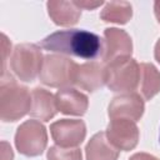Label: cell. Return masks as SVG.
I'll use <instances>...</instances> for the list:
<instances>
[{
    "label": "cell",
    "instance_id": "cell-7",
    "mask_svg": "<svg viewBox=\"0 0 160 160\" xmlns=\"http://www.w3.org/2000/svg\"><path fill=\"white\" fill-rule=\"evenodd\" d=\"M50 134L56 145L62 148H75L86 136V125L78 119H60L50 125Z\"/></svg>",
    "mask_w": 160,
    "mask_h": 160
},
{
    "label": "cell",
    "instance_id": "cell-24",
    "mask_svg": "<svg viewBox=\"0 0 160 160\" xmlns=\"http://www.w3.org/2000/svg\"><path fill=\"white\" fill-rule=\"evenodd\" d=\"M154 11H155V16H156V19L160 24V0L154 2Z\"/></svg>",
    "mask_w": 160,
    "mask_h": 160
},
{
    "label": "cell",
    "instance_id": "cell-6",
    "mask_svg": "<svg viewBox=\"0 0 160 160\" xmlns=\"http://www.w3.org/2000/svg\"><path fill=\"white\" fill-rule=\"evenodd\" d=\"M48 145V134L45 126L38 120H26L15 134V146L25 156H39Z\"/></svg>",
    "mask_w": 160,
    "mask_h": 160
},
{
    "label": "cell",
    "instance_id": "cell-10",
    "mask_svg": "<svg viewBox=\"0 0 160 160\" xmlns=\"http://www.w3.org/2000/svg\"><path fill=\"white\" fill-rule=\"evenodd\" d=\"M145 110L142 98L136 92H125L115 96L109 104L108 114L110 119H129L132 121L140 120Z\"/></svg>",
    "mask_w": 160,
    "mask_h": 160
},
{
    "label": "cell",
    "instance_id": "cell-2",
    "mask_svg": "<svg viewBox=\"0 0 160 160\" xmlns=\"http://www.w3.org/2000/svg\"><path fill=\"white\" fill-rule=\"evenodd\" d=\"M31 94L26 86L18 84L12 76L1 79L0 119L4 122L16 121L30 112Z\"/></svg>",
    "mask_w": 160,
    "mask_h": 160
},
{
    "label": "cell",
    "instance_id": "cell-23",
    "mask_svg": "<svg viewBox=\"0 0 160 160\" xmlns=\"http://www.w3.org/2000/svg\"><path fill=\"white\" fill-rule=\"evenodd\" d=\"M154 55H155V59H156V61L160 64V39H159V40L156 41V44H155Z\"/></svg>",
    "mask_w": 160,
    "mask_h": 160
},
{
    "label": "cell",
    "instance_id": "cell-22",
    "mask_svg": "<svg viewBox=\"0 0 160 160\" xmlns=\"http://www.w3.org/2000/svg\"><path fill=\"white\" fill-rule=\"evenodd\" d=\"M129 160H159V159L154 155L148 154V152H136Z\"/></svg>",
    "mask_w": 160,
    "mask_h": 160
},
{
    "label": "cell",
    "instance_id": "cell-16",
    "mask_svg": "<svg viewBox=\"0 0 160 160\" xmlns=\"http://www.w3.org/2000/svg\"><path fill=\"white\" fill-rule=\"evenodd\" d=\"M139 89L145 100H151L160 91V72L152 64H140Z\"/></svg>",
    "mask_w": 160,
    "mask_h": 160
},
{
    "label": "cell",
    "instance_id": "cell-14",
    "mask_svg": "<svg viewBox=\"0 0 160 160\" xmlns=\"http://www.w3.org/2000/svg\"><path fill=\"white\" fill-rule=\"evenodd\" d=\"M48 12L50 19L60 26L75 25L81 15V9L75 1H48Z\"/></svg>",
    "mask_w": 160,
    "mask_h": 160
},
{
    "label": "cell",
    "instance_id": "cell-9",
    "mask_svg": "<svg viewBox=\"0 0 160 160\" xmlns=\"http://www.w3.org/2000/svg\"><path fill=\"white\" fill-rule=\"evenodd\" d=\"M132 52V41L129 34L118 28H108L104 31L102 55L101 59L105 64L119 59L128 58Z\"/></svg>",
    "mask_w": 160,
    "mask_h": 160
},
{
    "label": "cell",
    "instance_id": "cell-11",
    "mask_svg": "<svg viewBox=\"0 0 160 160\" xmlns=\"http://www.w3.org/2000/svg\"><path fill=\"white\" fill-rule=\"evenodd\" d=\"M74 84L82 90L92 92L106 84V68L96 61L78 65Z\"/></svg>",
    "mask_w": 160,
    "mask_h": 160
},
{
    "label": "cell",
    "instance_id": "cell-1",
    "mask_svg": "<svg viewBox=\"0 0 160 160\" xmlns=\"http://www.w3.org/2000/svg\"><path fill=\"white\" fill-rule=\"evenodd\" d=\"M40 45L48 51L82 58L86 60L96 59L102 55L101 39L94 32L79 29L55 31L42 39Z\"/></svg>",
    "mask_w": 160,
    "mask_h": 160
},
{
    "label": "cell",
    "instance_id": "cell-4",
    "mask_svg": "<svg viewBox=\"0 0 160 160\" xmlns=\"http://www.w3.org/2000/svg\"><path fill=\"white\" fill-rule=\"evenodd\" d=\"M44 62L41 49L35 44H18L10 58V68L22 81L31 82L40 75Z\"/></svg>",
    "mask_w": 160,
    "mask_h": 160
},
{
    "label": "cell",
    "instance_id": "cell-18",
    "mask_svg": "<svg viewBox=\"0 0 160 160\" xmlns=\"http://www.w3.org/2000/svg\"><path fill=\"white\" fill-rule=\"evenodd\" d=\"M48 160H82V155L81 150L78 148L54 145L48 150Z\"/></svg>",
    "mask_w": 160,
    "mask_h": 160
},
{
    "label": "cell",
    "instance_id": "cell-21",
    "mask_svg": "<svg viewBox=\"0 0 160 160\" xmlns=\"http://www.w3.org/2000/svg\"><path fill=\"white\" fill-rule=\"evenodd\" d=\"M75 4L80 8V9H88V10H92L96 9L99 6H101L104 4V1H75Z\"/></svg>",
    "mask_w": 160,
    "mask_h": 160
},
{
    "label": "cell",
    "instance_id": "cell-15",
    "mask_svg": "<svg viewBox=\"0 0 160 160\" xmlns=\"http://www.w3.org/2000/svg\"><path fill=\"white\" fill-rule=\"evenodd\" d=\"M119 151L102 131L96 132L85 148L86 160H118Z\"/></svg>",
    "mask_w": 160,
    "mask_h": 160
},
{
    "label": "cell",
    "instance_id": "cell-12",
    "mask_svg": "<svg viewBox=\"0 0 160 160\" xmlns=\"http://www.w3.org/2000/svg\"><path fill=\"white\" fill-rule=\"evenodd\" d=\"M58 110L65 115L81 116L86 112L89 99L85 94L74 88H62L55 94Z\"/></svg>",
    "mask_w": 160,
    "mask_h": 160
},
{
    "label": "cell",
    "instance_id": "cell-5",
    "mask_svg": "<svg viewBox=\"0 0 160 160\" xmlns=\"http://www.w3.org/2000/svg\"><path fill=\"white\" fill-rule=\"evenodd\" d=\"M78 64L69 58L61 55L44 56L40 71V81L50 88H70L74 84Z\"/></svg>",
    "mask_w": 160,
    "mask_h": 160
},
{
    "label": "cell",
    "instance_id": "cell-3",
    "mask_svg": "<svg viewBox=\"0 0 160 160\" xmlns=\"http://www.w3.org/2000/svg\"><path fill=\"white\" fill-rule=\"evenodd\" d=\"M105 68L106 85L111 91L125 94L139 88L140 65L130 56L115 59Z\"/></svg>",
    "mask_w": 160,
    "mask_h": 160
},
{
    "label": "cell",
    "instance_id": "cell-8",
    "mask_svg": "<svg viewBox=\"0 0 160 160\" xmlns=\"http://www.w3.org/2000/svg\"><path fill=\"white\" fill-rule=\"evenodd\" d=\"M105 134L118 150L130 151L139 142V129L129 119H111Z\"/></svg>",
    "mask_w": 160,
    "mask_h": 160
},
{
    "label": "cell",
    "instance_id": "cell-20",
    "mask_svg": "<svg viewBox=\"0 0 160 160\" xmlns=\"http://www.w3.org/2000/svg\"><path fill=\"white\" fill-rule=\"evenodd\" d=\"M14 152L6 141H1V160H12Z\"/></svg>",
    "mask_w": 160,
    "mask_h": 160
},
{
    "label": "cell",
    "instance_id": "cell-13",
    "mask_svg": "<svg viewBox=\"0 0 160 160\" xmlns=\"http://www.w3.org/2000/svg\"><path fill=\"white\" fill-rule=\"evenodd\" d=\"M58 111L56 99L50 91L42 88H35L31 91V109L30 115L41 121H49Z\"/></svg>",
    "mask_w": 160,
    "mask_h": 160
},
{
    "label": "cell",
    "instance_id": "cell-19",
    "mask_svg": "<svg viewBox=\"0 0 160 160\" xmlns=\"http://www.w3.org/2000/svg\"><path fill=\"white\" fill-rule=\"evenodd\" d=\"M1 49H2V76L5 75V64H6V60H8V54L10 52V49H11V42L8 40L6 35L5 34H1Z\"/></svg>",
    "mask_w": 160,
    "mask_h": 160
},
{
    "label": "cell",
    "instance_id": "cell-17",
    "mask_svg": "<svg viewBox=\"0 0 160 160\" xmlns=\"http://www.w3.org/2000/svg\"><path fill=\"white\" fill-rule=\"evenodd\" d=\"M132 16V6L128 1H110L106 2L100 12V18L105 22L126 24Z\"/></svg>",
    "mask_w": 160,
    "mask_h": 160
}]
</instances>
